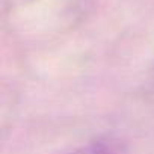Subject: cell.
<instances>
[{
    "instance_id": "6da1fadb",
    "label": "cell",
    "mask_w": 154,
    "mask_h": 154,
    "mask_svg": "<svg viewBox=\"0 0 154 154\" xmlns=\"http://www.w3.org/2000/svg\"><path fill=\"white\" fill-rule=\"evenodd\" d=\"M69 154H125V146L113 136H103L79 146Z\"/></svg>"
}]
</instances>
